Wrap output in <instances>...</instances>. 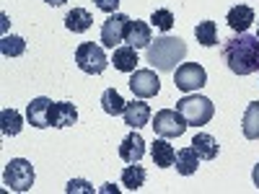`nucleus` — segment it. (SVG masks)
<instances>
[{
    "label": "nucleus",
    "instance_id": "obj_1",
    "mask_svg": "<svg viewBox=\"0 0 259 194\" xmlns=\"http://www.w3.org/2000/svg\"><path fill=\"white\" fill-rule=\"evenodd\" d=\"M221 55H223V62L228 65V70L236 75L259 73V39L246 31L233 39H226Z\"/></svg>",
    "mask_w": 259,
    "mask_h": 194
},
{
    "label": "nucleus",
    "instance_id": "obj_2",
    "mask_svg": "<svg viewBox=\"0 0 259 194\" xmlns=\"http://www.w3.org/2000/svg\"><path fill=\"white\" fill-rule=\"evenodd\" d=\"M184 57H187V44L179 36H158L156 41H150V47L145 52V62L161 73L177 70V65Z\"/></svg>",
    "mask_w": 259,
    "mask_h": 194
},
{
    "label": "nucleus",
    "instance_id": "obj_3",
    "mask_svg": "<svg viewBox=\"0 0 259 194\" xmlns=\"http://www.w3.org/2000/svg\"><path fill=\"white\" fill-rule=\"evenodd\" d=\"M177 112L184 117V122L189 127H202L215 117V106L210 99L197 96V93H187L177 101Z\"/></svg>",
    "mask_w": 259,
    "mask_h": 194
},
{
    "label": "nucleus",
    "instance_id": "obj_4",
    "mask_svg": "<svg viewBox=\"0 0 259 194\" xmlns=\"http://www.w3.org/2000/svg\"><path fill=\"white\" fill-rule=\"evenodd\" d=\"M34 166L26 161V158H11L6 163V171H3V184L11 189V191H29L34 186Z\"/></svg>",
    "mask_w": 259,
    "mask_h": 194
},
{
    "label": "nucleus",
    "instance_id": "obj_5",
    "mask_svg": "<svg viewBox=\"0 0 259 194\" xmlns=\"http://www.w3.org/2000/svg\"><path fill=\"white\" fill-rule=\"evenodd\" d=\"M75 62H78V68L89 75H101L106 70V65H109L104 50L99 44H94V41H83L75 50Z\"/></svg>",
    "mask_w": 259,
    "mask_h": 194
},
{
    "label": "nucleus",
    "instance_id": "obj_6",
    "mask_svg": "<svg viewBox=\"0 0 259 194\" xmlns=\"http://www.w3.org/2000/svg\"><path fill=\"white\" fill-rule=\"evenodd\" d=\"M150 127H153V132L158 137L171 140V137H182L184 129L189 124L184 122V117L177 109H161V112H156V119H153V124H150Z\"/></svg>",
    "mask_w": 259,
    "mask_h": 194
},
{
    "label": "nucleus",
    "instance_id": "obj_7",
    "mask_svg": "<svg viewBox=\"0 0 259 194\" xmlns=\"http://www.w3.org/2000/svg\"><path fill=\"white\" fill-rule=\"evenodd\" d=\"M174 83H177L179 91L192 93V91H200L202 85L207 83V73H205V68L200 62H184L174 73Z\"/></svg>",
    "mask_w": 259,
    "mask_h": 194
},
{
    "label": "nucleus",
    "instance_id": "obj_8",
    "mask_svg": "<svg viewBox=\"0 0 259 194\" xmlns=\"http://www.w3.org/2000/svg\"><path fill=\"white\" fill-rule=\"evenodd\" d=\"M127 24H130V16H124V13H109V18H106L104 26H101V44L114 50L119 41H124Z\"/></svg>",
    "mask_w": 259,
    "mask_h": 194
},
{
    "label": "nucleus",
    "instance_id": "obj_9",
    "mask_svg": "<svg viewBox=\"0 0 259 194\" xmlns=\"http://www.w3.org/2000/svg\"><path fill=\"white\" fill-rule=\"evenodd\" d=\"M130 91H133V96L138 99H153L158 91H161V80L153 70H135L133 78H130Z\"/></svg>",
    "mask_w": 259,
    "mask_h": 194
},
{
    "label": "nucleus",
    "instance_id": "obj_10",
    "mask_svg": "<svg viewBox=\"0 0 259 194\" xmlns=\"http://www.w3.org/2000/svg\"><path fill=\"white\" fill-rule=\"evenodd\" d=\"M78 122V109L70 104V101H52L50 106V127H70Z\"/></svg>",
    "mask_w": 259,
    "mask_h": 194
},
{
    "label": "nucleus",
    "instance_id": "obj_11",
    "mask_svg": "<svg viewBox=\"0 0 259 194\" xmlns=\"http://www.w3.org/2000/svg\"><path fill=\"white\" fill-rule=\"evenodd\" d=\"M143 156H145V140L140 137L138 129H133V132H130L122 140V145H119V158L124 163H140Z\"/></svg>",
    "mask_w": 259,
    "mask_h": 194
},
{
    "label": "nucleus",
    "instance_id": "obj_12",
    "mask_svg": "<svg viewBox=\"0 0 259 194\" xmlns=\"http://www.w3.org/2000/svg\"><path fill=\"white\" fill-rule=\"evenodd\" d=\"M124 41L130 47H135V50H148L150 47V41H153V36H150V24H145V21H133L130 18V24H127V31H124Z\"/></svg>",
    "mask_w": 259,
    "mask_h": 194
},
{
    "label": "nucleus",
    "instance_id": "obj_13",
    "mask_svg": "<svg viewBox=\"0 0 259 194\" xmlns=\"http://www.w3.org/2000/svg\"><path fill=\"white\" fill-rule=\"evenodd\" d=\"M50 106H52V101H50L47 96L34 99V101L26 106V119H29V124L36 127V129L50 127Z\"/></svg>",
    "mask_w": 259,
    "mask_h": 194
},
{
    "label": "nucleus",
    "instance_id": "obj_14",
    "mask_svg": "<svg viewBox=\"0 0 259 194\" xmlns=\"http://www.w3.org/2000/svg\"><path fill=\"white\" fill-rule=\"evenodd\" d=\"M122 117H124V124H127L130 129H140V127H145V124L150 122V106H148L143 99H140V101H130V104L124 106Z\"/></svg>",
    "mask_w": 259,
    "mask_h": 194
},
{
    "label": "nucleus",
    "instance_id": "obj_15",
    "mask_svg": "<svg viewBox=\"0 0 259 194\" xmlns=\"http://www.w3.org/2000/svg\"><path fill=\"white\" fill-rule=\"evenodd\" d=\"M150 156H153V163L158 168H171L177 161V150L166 137H156L153 145H150Z\"/></svg>",
    "mask_w": 259,
    "mask_h": 194
},
{
    "label": "nucleus",
    "instance_id": "obj_16",
    "mask_svg": "<svg viewBox=\"0 0 259 194\" xmlns=\"http://www.w3.org/2000/svg\"><path fill=\"white\" fill-rule=\"evenodd\" d=\"M192 148L197 150L200 161H215L218 158V140L207 132H197L192 137Z\"/></svg>",
    "mask_w": 259,
    "mask_h": 194
},
{
    "label": "nucleus",
    "instance_id": "obj_17",
    "mask_svg": "<svg viewBox=\"0 0 259 194\" xmlns=\"http://www.w3.org/2000/svg\"><path fill=\"white\" fill-rule=\"evenodd\" d=\"M226 21H228V26H231L233 31L244 34V31L251 26V21H254V11H251L249 6H233V8L228 11Z\"/></svg>",
    "mask_w": 259,
    "mask_h": 194
},
{
    "label": "nucleus",
    "instance_id": "obj_18",
    "mask_svg": "<svg viewBox=\"0 0 259 194\" xmlns=\"http://www.w3.org/2000/svg\"><path fill=\"white\" fill-rule=\"evenodd\" d=\"M112 62H114V68L119 70V73H135L138 70V50L135 47H117L114 50V57H112Z\"/></svg>",
    "mask_w": 259,
    "mask_h": 194
},
{
    "label": "nucleus",
    "instance_id": "obj_19",
    "mask_svg": "<svg viewBox=\"0 0 259 194\" xmlns=\"http://www.w3.org/2000/svg\"><path fill=\"white\" fill-rule=\"evenodd\" d=\"M91 24H94V16L85 8H73L68 16H65V26H68V31H73V34H85L91 29Z\"/></svg>",
    "mask_w": 259,
    "mask_h": 194
},
{
    "label": "nucleus",
    "instance_id": "obj_20",
    "mask_svg": "<svg viewBox=\"0 0 259 194\" xmlns=\"http://www.w3.org/2000/svg\"><path fill=\"white\" fill-rule=\"evenodd\" d=\"M241 129L246 140H259V101H251L241 117Z\"/></svg>",
    "mask_w": 259,
    "mask_h": 194
},
{
    "label": "nucleus",
    "instance_id": "obj_21",
    "mask_svg": "<svg viewBox=\"0 0 259 194\" xmlns=\"http://www.w3.org/2000/svg\"><path fill=\"white\" fill-rule=\"evenodd\" d=\"M177 171L182 176H192V174H197V166H200V156H197V150L194 148H182L179 153H177Z\"/></svg>",
    "mask_w": 259,
    "mask_h": 194
},
{
    "label": "nucleus",
    "instance_id": "obj_22",
    "mask_svg": "<svg viewBox=\"0 0 259 194\" xmlns=\"http://www.w3.org/2000/svg\"><path fill=\"white\" fill-rule=\"evenodd\" d=\"M119 181H122V186H124V189L138 191V189L145 184V168H143V166H138V163H127V166L122 168Z\"/></svg>",
    "mask_w": 259,
    "mask_h": 194
},
{
    "label": "nucleus",
    "instance_id": "obj_23",
    "mask_svg": "<svg viewBox=\"0 0 259 194\" xmlns=\"http://www.w3.org/2000/svg\"><path fill=\"white\" fill-rule=\"evenodd\" d=\"M24 127V117H21L16 109H3L0 112V132L6 137H16Z\"/></svg>",
    "mask_w": 259,
    "mask_h": 194
},
{
    "label": "nucleus",
    "instance_id": "obj_24",
    "mask_svg": "<svg viewBox=\"0 0 259 194\" xmlns=\"http://www.w3.org/2000/svg\"><path fill=\"white\" fill-rule=\"evenodd\" d=\"M124 106H127V101L117 93V88H106L101 93V109L109 114V117H119L124 112Z\"/></svg>",
    "mask_w": 259,
    "mask_h": 194
},
{
    "label": "nucleus",
    "instance_id": "obj_25",
    "mask_svg": "<svg viewBox=\"0 0 259 194\" xmlns=\"http://www.w3.org/2000/svg\"><path fill=\"white\" fill-rule=\"evenodd\" d=\"M194 36H197L202 47H215L218 44V26H215V21H200L194 26Z\"/></svg>",
    "mask_w": 259,
    "mask_h": 194
},
{
    "label": "nucleus",
    "instance_id": "obj_26",
    "mask_svg": "<svg viewBox=\"0 0 259 194\" xmlns=\"http://www.w3.org/2000/svg\"><path fill=\"white\" fill-rule=\"evenodd\" d=\"M0 52H3V57H21L26 52V41L16 36V34H6L3 39H0Z\"/></svg>",
    "mask_w": 259,
    "mask_h": 194
},
{
    "label": "nucleus",
    "instance_id": "obj_27",
    "mask_svg": "<svg viewBox=\"0 0 259 194\" xmlns=\"http://www.w3.org/2000/svg\"><path fill=\"white\" fill-rule=\"evenodd\" d=\"M150 26H156L158 31H171L174 29V13H171L168 8L153 11V16H150Z\"/></svg>",
    "mask_w": 259,
    "mask_h": 194
},
{
    "label": "nucleus",
    "instance_id": "obj_28",
    "mask_svg": "<svg viewBox=\"0 0 259 194\" xmlns=\"http://www.w3.org/2000/svg\"><path fill=\"white\" fill-rule=\"evenodd\" d=\"M65 191H68V194H75V191H80V194H94V186L85 181V179H70L68 186H65Z\"/></svg>",
    "mask_w": 259,
    "mask_h": 194
},
{
    "label": "nucleus",
    "instance_id": "obj_29",
    "mask_svg": "<svg viewBox=\"0 0 259 194\" xmlns=\"http://www.w3.org/2000/svg\"><path fill=\"white\" fill-rule=\"evenodd\" d=\"M94 3H96V8L104 11V13H114L117 6H119V0H94Z\"/></svg>",
    "mask_w": 259,
    "mask_h": 194
},
{
    "label": "nucleus",
    "instance_id": "obj_30",
    "mask_svg": "<svg viewBox=\"0 0 259 194\" xmlns=\"http://www.w3.org/2000/svg\"><path fill=\"white\" fill-rule=\"evenodd\" d=\"M251 179H254V186L259 189V163L254 166V171H251Z\"/></svg>",
    "mask_w": 259,
    "mask_h": 194
},
{
    "label": "nucleus",
    "instance_id": "obj_31",
    "mask_svg": "<svg viewBox=\"0 0 259 194\" xmlns=\"http://www.w3.org/2000/svg\"><path fill=\"white\" fill-rule=\"evenodd\" d=\"M101 191H106V194L114 191V194H117V186H114V184H104V189H101Z\"/></svg>",
    "mask_w": 259,
    "mask_h": 194
},
{
    "label": "nucleus",
    "instance_id": "obj_32",
    "mask_svg": "<svg viewBox=\"0 0 259 194\" xmlns=\"http://www.w3.org/2000/svg\"><path fill=\"white\" fill-rule=\"evenodd\" d=\"M45 3H50V6H65L68 0H45Z\"/></svg>",
    "mask_w": 259,
    "mask_h": 194
},
{
    "label": "nucleus",
    "instance_id": "obj_33",
    "mask_svg": "<svg viewBox=\"0 0 259 194\" xmlns=\"http://www.w3.org/2000/svg\"><path fill=\"white\" fill-rule=\"evenodd\" d=\"M256 39H259V31H256Z\"/></svg>",
    "mask_w": 259,
    "mask_h": 194
}]
</instances>
